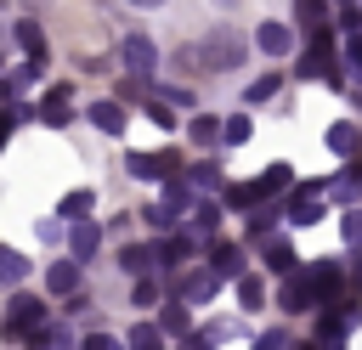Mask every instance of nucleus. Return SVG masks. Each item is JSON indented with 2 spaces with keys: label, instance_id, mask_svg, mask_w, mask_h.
<instances>
[{
  "label": "nucleus",
  "instance_id": "nucleus-1",
  "mask_svg": "<svg viewBox=\"0 0 362 350\" xmlns=\"http://www.w3.org/2000/svg\"><path fill=\"white\" fill-rule=\"evenodd\" d=\"M34 327H45V299H40V294H11V305H6V333H11V339H34Z\"/></svg>",
  "mask_w": 362,
  "mask_h": 350
},
{
  "label": "nucleus",
  "instance_id": "nucleus-2",
  "mask_svg": "<svg viewBox=\"0 0 362 350\" xmlns=\"http://www.w3.org/2000/svg\"><path fill=\"white\" fill-rule=\"evenodd\" d=\"M124 169H130L136 181H175L181 152H175V147H164V152H130V158H124Z\"/></svg>",
  "mask_w": 362,
  "mask_h": 350
},
{
  "label": "nucleus",
  "instance_id": "nucleus-3",
  "mask_svg": "<svg viewBox=\"0 0 362 350\" xmlns=\"http://www.w3.org/2000/svg\"><path fill=\"white\" fill-rule=\"evenodd\" d=\"M317 192H328V181H300V186L288 192V203H283V209H288V226H317V220H322V198H317Z\"/></svg>",
  "mask_w": 362,
  "mask_h": 350
},
{
  "label": "nucleus",
  "instance_id": "nucleus-4",
  "mask_svg": "<svg viewBox=\"0 0 362 350\" xmlns=\"http://www.w3.org/2000/svg\"><path fill=\"white\" fill-rule=\"evenodd\" d=\"M300 277L311 282V294H317V299H334V294L345 288V271H339L334 260H311V265H300Z\"/></svg>",
  "mask_w": 362,
  "mask_h": 350
},
{
  "label": "nucleus",
  "instance_id": "nucleus-5",
  "mask_svg": "<svg viewBox=\"0 0 362 350\" xmlns=\"http://www.w3.org/2000/svg\"><path fill=\"white\" fill-rule=\"evenodd\" d=\"M215 288H221V271H215V265H192L175 294H181L187 305H204V299H215Z\"/></svg>",
  "mask_w": 362,
  "mask_h": 350
},
{
  "label": "nucleus",
  "instance_id": "nucleus-6",
  "mask_svg": "<svg viewBox=\"0 0 362 350\" xmlns=\"http://www.w3.org/2000/svg\"><path fill=\"white\" fill-rule=\"evenodd\" d=\"M119 56H124V68H130L136 79H153V68H158V51H153V40H147V34H130Z\"/></svg>",
  "mask_w": 362,
  "mask_h": 350
},
{
  "label": "nucleus",
  "instance_id": "nucleus-7",
  "mask_svg": "<svg viewBox=\"0 0 362 350\" xmlns=\"http://www.w3.org/2000/svg\"><path fill=\"white\" fill-rule=\"evenodd\" d=\"M260 198H266V181H232V186L221 192V203H226V209H238V215L260 209Z\"/></svg>",
  "mask_w": 362,
  "mask_h": 350
},
{
  "label": "nucleus",
  "instance_id": "nucleus-8",
  "mask_svg": "<svg viewBox=\"0 0 362 350\" xmlns=\"http://www.w3.org/2000/svg\"><path fill=\"white\" fill-rule=\"evenodd\" d=\"M288 45H294V34H288L283 23H260V28H255V51H266V56H288Z\"/></svg>",
  "mask_w": 362,
  "mask_h": 350
},
{
  "label": "nucleus",
  "instance_id": "nucleus-9",
  "mask_svg": "<svg viewBox=\"0 0 362 350\" xmlns=\"http://www.w3.org/2000/svg\"><path fill=\"white\" fill-rule=\"evenodd\" d=\"M96 243H102V226H96V220H79V226L68 231V260H90Z\"/></svg>",
  "mask_w": 362,
  "mask_h": 350
},
{
  "label": "nucleus",
  "instance_id": "nucleus-10",
  "mask_svg": "<svg viewBox=\"0 0 362 350\" xmlns=\"http://www.w3.org/2000/svg\"><path fill=\"white\" fill-rule=\"evenodd\" d=\"M45 288L62 294V299H74V294H79V260H57V265L45 271Z\"/></svg>",
  "mask_w": 362,
  "mask_h": 350
},
{
  "label": "nucleus",
  "instance_id": "nucleus-11",
  "mask_svg": "<svg viewBox=\"0 0 362 350\" xmlns=\"http://www.w3.org/2000/svg\"><path fill=\"white\" fill-rule=\"evenodd\" d=\"M339 158H356V147H362V130L351 124V119H339V124H328V135H322Z\"/></svg>",
  "mask_w": 362,
  "mask_h": 350
},
{
  "label": "nucleus",
  "instance_id": "nucleus-12",
  "mask_svg": "<svg viewBox=\"0 0 362 350\" xmlns=\"http://www.w3.org/2000/svg\"><path fill=\"white\" fill-rule=\"evenodd\" d=\"M266 271H277V277H294V271H300V260H294V243H288V237H272V243H266Z\"/></svg>",
  "mask_w": 362,
  "mask_h": 350
},
{
  "label": "nucleus",
  "instance_id": "nucleus-13",
  "mask_svg": "<svg viewBox=\"0 0 362 350\" xmlns=\"http://www.w3.org/2000/svg\"><path fill=\"white\" fill-rule=\"evenodd\" d=\"M158 327H164V333H175V339H187V333H192V316H187V299H181V294H170V299H164Z\"/></svg>",
  "mask_w": 362,
  "mask_h": 350
},
{
  "label": "nucleus",
  "instance_id": "nucleus-14",
  "mask_svg": "<svg viewBox=\"0 0 362 350\" xmlns=\"http://www.w3.org/2000/svg\"><path fill=\"white\" fill-rule=\"evenodd\" d=\"M311 299H317V294H311V282H305L300 271H294V277H288V282L277 288V305H283V310H305Z\"/></svg>",
  "mask_w": 362,
  "mask_h": 350
},
{
  "label": "nucleus",
  "instance_id": "nucleus-15",
  "mask_svg": "<svg viewBox=\"0 0 362 350\" xmlns=\"http://www.w3.org/2000/svg\"><path fill=\"white\" fill-rule=\"evenodd\" d=\"M328 192H334L339 203H351V209H356V198H362V164H351V169H339V175L328 181Z\"/></svg>",
  "mask_w": 362,
  "mask_h": 350
},
{
  "label": "nucleus",
  "instance_id": "nucleus-16",
  "mask_svg": "<svg viewBox=\"0 0 362 350\" xmlns=\"http://www.w3.org/2000/svg\"><path fill=\"white\" fill-rule=\"evenodd\" d=\"M11 40H17L28 56H45V34H40V23H34V17H17V23H11Z\"/></svg>",
  "mask_w": 362,
  "mask_h": 350
},
{
  "label": "nucleus",
  "instance_id": "nucleus-17",
  "mask_svg": "<svg viewBox=\"0 0 362 350\" xmlns=\"http://www.w3.org/2000/svg\"><path fill=\"white\" fill-rule=\"evenodd\" d=\"M90 124H96L102 135H119V130H124V107H119V102H90Z\"/></svg>",
  "mask_w": 362,
  "mask_h": 350
},
{
  "label": "nucleus",
  "instance_id": "nucleus-18",
  "mask_svg": "<svg viewBox=\"0 0 362 350\" xmlns=\"http://www.w3.org/2000/svg\"><path fill=\"white\" fill-rule=\"evenodd\" d=\"M90 209H96V192H85V186H79V192H68V198H62L57 220H74V226H79V220H90Z\"/></svg>",
  "mask_w": 362,
  "mask_h": 350
},
{
  "label": "nucleus",
  "instance_id": "nucleus-19",
  "mask_svg": "<svg viewBox=\"0 0 362 350\" xmlns=\"http://www.w3.org/2000/svg\"><path fill=\"white\" fill-rule=\"evenodd\" d=\"M187 135H192L198 147H215V141H226V119H209V113H198Z\"/></svg>",
  "mask_w": 362,
  "mask_h": 350
},
{
  "label": "nucleus",
  "instance_id": "nucleus-20",
  "mask_svg": "<svg viewBox=\"0 0 362 350\" xmlns=\"http://www.w3.org/2000/svg\"><path fill=\"white\" fill-rule=\"evenodd\" d=\"M209 265H215L221 277H243V248H238V243H221V248L209 254Z\"/></svg>",
  "mask_w": 362,
  "mask_h": 350
},
{
  "label": "nucleus",
  "instance_id": "nucleus-21",
  "mask_svg": "<svg viewBox=\"0 0 362 350\" xmlns=\"http://www.w3.org/2000/svg\"><path fill=\"white\" fill-rule=\"evenodd\" d=\"M277 90H283V79H277V73H260V79H255V85L243 90V102H249V107H266V102H272Z\"/></svg>",
  "mask_w": 362,
  "mask_h": 350
},
{
  "label": "nucleus",
  "instance_id": "nucleus-22",
  "mask_svg": "<svg viewBox=\"0 0 362 350\" xmlns=\"http://www.w3.org/2000/svg\"><path fill=\"white\" fill-rule=\"evenodd\" d=\"M153 260H158V254H153V248H141V243H130V248H124V254H119V265H124V271H130V277H136V282H141V277H147V265H153Z\"/></svg>",
  "mask_w": 362,
  "mask_h": 350
},
{
  "label": "nucleus",
  "instance_id": "nucleus-23",
  "mask_svg": "<svg viewBox=\"0 0 362 350\" xmlns=\"http://www.w3.org/2000/svg\"><path fill=\"white\" fill-rule=\"evenodd\" d=\"M238 62V40L226 34V40H209V56H204V68H232Z\"/></svg>",
  "mask_w": 362,
  "mask_h": 350
},
{
  "label": "nucleus",
  "instance_id": "nucleus-24",
  "mask_svg": "<svg viewBox=\"0 0 362 350\" xmlns=\"http://www.w3.org/2000/svg\"><path fill=\"white\" fill-rule=\"evenodd\" d=\"M238 305H243V310H260V305H266V282H260V277H238Z\"/></svg>",
  "mask_w": 362,
  "mask_h": 350
},
{
  "label": "nucleus",
  "instance_id": "nucleus-25",
  "mask_svg": "<svg viewBox=\"0 0 362 350\" xmlns=\"http://www.w3.org/2000/svg\"><path fill=\"white\" fill-rule=\"evenodd\" d=\"M158 333H164L158 322H136V333H130V350H164V344H158Z\"/></svg>",
  "mask_w": 362,
  "mask_h": 350
},
{
  "label": "nucleus",
  "instance_id": "nucleus-26",
  "mask_svg": "<svg viewBox=\"0 0 362 350\" xmlns=\"http://www.w3.org/2000/svg\"><path fill=\"white\" fill-rule=\"evenodd\" d=\"M187 181H192V186H204V192H221V169H215V164H192V169H187Z\"/></svg>",
  "mask_w": 362,
  "mask_h": 350
},
{
  "label": "nucleus",
  "instance_id": "nucleus-27",
  "mask_svg": "<svg viewBox=\"0 0 362 350\" xmlns=\"http://www.w3.org/2000/svg\"><path fill=\"white\" fill-rule=\"evenodd\" d=\"M277 215H288V209H277V203H260V209H249V231L260 237L266 226H277Z\"/></svg>",
  "mask_w": 362,
  "mask_h": 350
},
{
  "label": "nucleus",
  "instance_id": "nucleus-28",
  "mask_svg": "<svg viewBox=\"0 0 362 350\" xmlns=\"http://www.w3.org/2000/svg\"><path fill=\"white\" fill-rule=\"evenodd\" d=\"M249 130H255V124H249V113H232V119H226V147H243V141H249Z\"/></svg>",
  "mask_w": 362,
  "mask_h": 350
},
{
  "label": "nucleus",
  "instance_id": "nucleus-29",
  "mask_svg": "<svg viewBox=\"0 0 362 350\" xmlns=\"http://www.w3.org/2000/svg\"><path fill=\"white\" fill-rule=\"evenodd\" d=\"M260 181H266V192H283V186H300V181H294V169H288V164H272V169H266V175H260Z\"/></svg>",
  "mask_w": 362,
  "mask_h": 350
},
{
  "label": "nucleus",
  "instance_id": "nucleus-30",
  "mask_svg": "<svg viewBox=\"0 0 362 350\" xmlns=\"http://www.w3.org/2000/svg\"><path fill=\"white\" fill-rule=\"evenodd\" d=\"M40 119H45L51 130H62V124L74 119V107H68V102H45V107H40Z\"/></svg>",
  "mask_w": 362,
  "mask_h": 350
},
{
  "label": "nucleus",
  "instance_id": "nucleus-31",
  "mask_svg": "<svg viewBox=\"0 0 362 350\" xmlns=\"http://www.w3.org/2000/svg\"><path fill=\"white\" fill-rule=\"evenodd\" d=\"M192 226H198V231H215V226H221V203H198V209H192Z\"/></svg>",
  "mask_w": 362,
  "mask_h": 350
},
{
  "label": "nucleus",
  "instance_id": "nucleus-32",
  "mask_svg": "<svg viewBox=\"0 0 362 350\" xmlns=\"http://www.w3.org/2000/svg\"><path fill=\"white\" fill-rule=\"evenodd\" d=\"M130 305H136V310H147V305H158V288H153L147 277H141V282H130Z\"/></svg>",
  "mask_w": 362,
  "mask_h": 350
},
{
  "label": "nucleus",
  "instance_id": "nucleus-33",
  "mask_svg": "<svg viewBox=\"0 0 362 350\" xmlns=\"http://www.w3.org/2000/svg\"><path fill=\"white\" fill-rule=\"evenodd\" d=\"M147 119H153V124H164V130H170V124H175V107H170V102H164V96H158V102H147Z\"/></svg>",
  "mask_w": 362,
  "mask_h": 350
},
{
  "label": "nucleus",
  "instance_id": "nucleus-34",
  "mask_svg": "<svg viewBox=\"0 0 362 350\" xmlns=\"http://www.w3.org/2000/svg\"><path fill=\"white\" fill-rule=\"evenodd\" d=\"M0 265H6V277H11V282H23V271H28V260H23L17 248H6V254H0Z\"/></svg>",
  "mask_w": 362,
  "mask_h": 350
},
{
  "label": "nucleus",
  "instance_id": "nucleus-35",
  "mask_svg": "<svg viewBox=\"0 0 362 350\" xmlns=\"http://www.w3.org/2000/svg\"><path fill=\"white\" fill-rule=\"evenodd\" d=\"M345 243L362 248V209H345Z\"/></svg>",
  "mask_w": 362,
  "mask_h": 350
},
{
  "label": "nucleus",
  "instance_id": "nucleus-36",
  "mask_svg": "<svg viewBox=\"0 0 362 350\" xmlns=\"http://www.w3.org/2000/svg\"><path fill=\"white\" fill-rule=\"evenodd\" d=\"M345 62H351V73L362 79V34H351V40H345Z\"/></svg>",
  "mask_w": 362,
  "mask_h": 350
},
{
  "label": "nucleus",
  "instance_id": "nucleus-37",
  "mask_svg": "<svg viewBox=\"0 0 362 350\" xmlns=\"http://www.w3.org/2000/svg\"><path fill=\"white\" fill-rule=\"evenodd\" d=\"M79 350H119V339H113V333H85Z\"/></svg>",
  "mask_w": 362,
  "mask_h": 350
},
{
  "label": "nucleus",
  "instance_id": "nucleus-38",
  "mask_svg": "<svg viewBox=\"0 0 362 350\" xmlns=\"http://www.w3.org/2000/svg\"><path fill=\"white\" fill-rule=\"evenodd\" d=\"M283 344H288V333H277V327H272V333H260V339H255V350H283Z\"/></svg>",
  "mask_w": 362,
  "mask_h": 350
},
{
  "label": "nucleus",
  "instance_id": "nucleus-39",
  "mask_svg": "<svg viewBox=\"0 0 362 350\" xmlns=\"http://www.w3.org/2000/svg\"><path fill=\"white\" fill-rule=\"evenodd\" d=\"M181 350H215V339H209V333H187V339H181Z\"/></svg>",
  "mask_w": 362,
  "mask_h": 350
},
{
  "label": "nucleus",
  "instance_id": "nucleus-40",
  "mask_svg": "<svg viewBox=\"0 0 362 350\" xmlns=\"http://www.w3.org/2000/svg\"><path fill=\"white\" fill-rule=\"evenodd\" d=\"M351 277H356V288H362V260H356V271H351Z\"/></svg>",
  "mask_w": 362,
  "mask_h": 350
},
{
  "label": "nucleus",
  "instance_id": "nucleus-41",
  "mask_svg": "<svg viewBox=\"0 0 362 350\" xmlns=\"http://www.w3.org/2000/svg\"><path fill=\"white\" fill-rule=\"evenodd\" d=\"M136 6H164V0H136Z\"/></svg>",
  "mask_w": 362,
  "mask_h": 350
},
{
  "label": "nucleus",
  "instance_id": "nucleus-42",
  "mask_svg": "<svg viewBox=\"0 0 362 350\" xmlns=\"http://www.w3.org/2000/svg\"><path fill=\"white\" fill-rule=\"evenodd\" d=\"M215 6H226V0H215Z\"/></svg>",
  "mask_w": 362,
  "mask_h": 350
},
{
  "label": "nucleus",
  "instance_id": "nucleus-43",
  "mask_svg": "<svg viewBox=\"0 0 362 350\" xmlns=\"http://www.w3.org/2000/svg\"><path fill=\"white\" fill-rule=\"evenodd\" d=\"M345 6H351V0H345Z\"/></svg>",
  "mask_w": 362,
  "mask_h": 350
}]
</instances>
